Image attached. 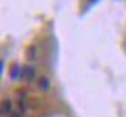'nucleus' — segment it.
Listing matches in <instances>:
<instances>
[{"mask_svg": "<svg viewBox=\"0 0 126 117\" xmlns=\"http://www.w3.org/2000/svg\"><path fill=\"white\" fill-rule=\"evenodd\" d=\"M35 68L32 65H26L23 68V74H22V79H25L26 82H32V80L35 79Z\"/></svg>", "mask_w": 126, "mask_h": 117, "instance_id": "1", "label": "nucleus"}, {"mask_svg": "<svg viewBox=\"0 0 126 117\" xmlns=\"http://www.w3.org/2000/svg\"><path fill=\"white\" fill-rule=\"evenodd\" d=\"M22 74H23V68L20 66V63H14V66H11V74H9V76H11L12 80L20 79Z\"/></svg>", "mask_w": 126, "mask_h": 117, "instance_id": "2", "label": "nucleus"}, {"mask_svg": "<svg viewBox=\"0 0 126 117\" xmlns=\"http://www.w3.org/2000/svg\"><path fill=\"white\" fill-rule=\"evenodd\" d=\"M2 113L5 116L12 114V102L9 100V99H5V100H3V103H2Z\"/></svg>", "mask_w": 126, "mask_h": 117, "instance_id": "3", "label": "nucleus"}, {"mask_svg": "<svg viewBox=\"0 0 126 117\" xmlns=\"http://www.w3.org/2000/svg\"><path fill=\"white\" fill-rule=\"evenodd\" d=\"M39 88H40L42 91H48L49 88H51V82H49V79H46V77L40 79V82H39Z\"/></svg>", "mask_w": 126, "mask_h": 117, "instance_id": "4", "label": "nucleus"}, {"mask_svg": "<svg viewBox=\"0 0 126 117\" xmlns=\"http://www.w3.org/2000/svg\"><path fill=\"white\" fill-rule=\"evenodd\" d=\"M34 57H35V49L34 48H29L28 49V59L29 60H34Z\"/></svg>", "mask_w": 126, "mask_h": 117, "instance_id": "5", "label": "nucleus"}, {"mask_svg": "<svg viewBox=\"0 0 126 117\" xmlns=\"http://www.w3.org/2000/svg\"><path fill=\"white\" fill-rule=\"evenodd\" d=\"M11 117H22V114H17V113H12Z\"/></svg>", "mask_w": 126, "mask_h": 117, "instance_id": "6", "label": "nucleus"}, {"mask_svg": "<svg viewBox=\"0 0 126 117\" xmlns=\"http://www.w3.org/2000/svg\"><path fill=\"white\" fill-rule=\"evenodd\" d=\"M97 0H89V5H92V3H95Z\"/></svg>", "mask_w": 126, "mask_h": 117, "instance_id": "7", "label": "nucleus"}]
</instances>
